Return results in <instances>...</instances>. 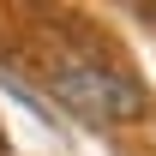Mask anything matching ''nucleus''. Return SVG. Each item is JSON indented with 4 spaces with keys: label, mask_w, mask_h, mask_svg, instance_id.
Wrapping results in <instances>:
<instances>
[{
    "label": "nucleus",
    "mask_w": 156,
    "mask_h": 156,
    "mask_svg": "<svg viewBox=\"0 0 156 156\" xmlns=\"http://www.w3.org/2000/svg\"><path fill=\"white\" fill-rule=\"evenodd\" d=\"M54 96L78 120H90V126H114V120H132L144 108L138 84H126L120 72H102V66H84V60H72V66L54 72Z\"/></svg>",
    "instance_id": "f257e3e1"
}]
</instances>
